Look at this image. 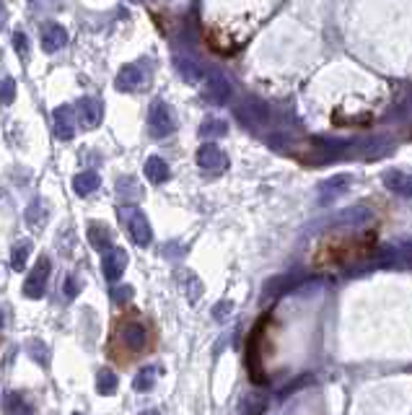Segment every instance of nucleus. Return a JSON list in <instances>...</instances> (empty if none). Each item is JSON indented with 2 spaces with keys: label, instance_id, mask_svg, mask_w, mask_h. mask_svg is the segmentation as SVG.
<instances>
[{
  "label": "nucleus",
  "instance_id": "obj_12",
  "mask_svg": "<svg viewBox=\"0 0 412 415\" xmlns=\"http://www.w3.org/2000/svg\"><path fill=\"white\" fill-rule=\"evenodd\" d=\"M101 187V177H99L96 172H81V174H75L73 177V189H75V195H94L96 189Z\"/></svg>",
  "mask_w": 412,
  "mask_h": 415
},
{
  "label": "nucleus",
  "instance_id": "obj_16",
  "mask_svg": "<svg viewBox=\"0 0 412 415\" xmlns=\"http://www.w3.org/2000/svg\"><path fill=\"white\" fill-rule=\"evenodd\" d=\"M145 177H148L150 182H166V177H169V169H166V164L161 159H148L145 161Z\"/></svg>",
  "mask_w": 412,
  "mask_h": 415
},
{
  "label": "nucleus",
  "instance_id": "obj_9",
  "mask_svg": "<svg viewBox=\"0 0 412 415\" xmlns=\"http://www.w3.org/2000/svg\"><path fill=\"white\" fill-rule=\"evenodd\" d=\"M150 133L156 138H164L169 130H172V117H169V109H166V104L161 101V99H156L153 101V106H150Z\"/></svg>",
  "mask_w": 412,
  "mask_h": 415
},
{
  "label": "nucleus",
  "instance_id": "obj_8",
  "mask_svg": "<svg viewBox=\"0 0 412 415\" xmlns=\"http://www.w3.org/2000/svg\"><path fill=\"white\" fill-rule=\"evenodd\" d=\"M128 234L133 236V242L145 247L150 242V226L145 216H143L138 208H130V216H128Z\"/></svg>",
  "mask_w": 412,
  "mask_h": 415
},
{
  "label": "nucleus",
  "instance_id": "obj_5",
  "mask_svg": "<svg viewBox=\"0 0 412 415\" xmlns=\"http://www.w3.org/2000/svg\"><path fill=\"white\" fill-rule=\"evenodd\" d=\"M75 114H78V122H81L86 130H94L101 125V114H104V104H101V99L96 96H83L81 101H78V109H75Z\"/></svg>",
  "mask_w": 412,
  "mask_h": 415
},
{
  "label": "nucleus",
  "instance_id": "obj_4",
  "mask_svg": "<svg viewBox=\"0 0 412 415\" xmlns=\"http://www.w3.org/2000/svg\"><path fill=\"white\" fill-rule=\"evenodd\" d=\"M145 81H148V65L145 62H130L117 73L114 86L120 91H138L145 86Z\"/></svg>",
  "mask_w": 412,
  "mask_h": 415
},
{
  "label": "nucleus",
  "instance_id": "obj_10",
  "mask_svg": "<svg viewBox=\"0 0 412 415\" xmlns=\"http://www.w3.org/2000/svg\"><path fill=\"white\" fill-rule=\"evenodd\" d=\"M65 45H68V31H65V26H60V23H50V26L42 31V50H45L47 55L60 52Z\"/></svg>",
  "mask_w": 412,
  "mask_h": 415
},
{
  "label": "nucleus",
  "instance_id": "obj_20",
  "mask_svg": "<svg viewBox=\"0 0 412 415\" xmlns=\"http://www.w3.org/2000/svg\"><path fill=\"white\" fill-rule=\"evenodd\" d=\"M78 291H81V283H78V278H75V275H68V278H65V286H62V294H65V299H75V296H78Z\"/></svg>",
  "mask_w": 412,
  "mask_h": 415
},
{
  "label": "nucleus",
  "instance_id": "obj_1",
  "mask_svg": "<svg viewBox=\"0 0 412 415\" xmlns=\"http://www.w3.org/2000/svg\"><path fill=\"white\" fill-rule=\"evenodd\" d=\"M379 234L376 231H352V234H327L311 252V265L314 267H338V265H350L355 260H363L376 249Z\"/></svg>",
  "mask_w": 412,
  "mask_h": 415
},
{
  "label": "nucleus",
  "instance_id": "obj_19",
  "mask_svg": "<svg viewBox=\"0 0 412 415\" xmlns=\"http://www.w3.org/2000/svg\"><path fill=\"white\" fill-rule=\"evenodd\" d=\"M150 384H153V369H143L140 374L135 377V382H133V387H135L138 392L150 389Z\"/></svg>",
  "mask_w": 412,
  "mask_h": 415
},
{
  "label": "nucleus",
  "instance_id": "obj_3",
  "mask_svg": "<svg viewBox=\"0 0 412 415\" xmlns=\"http://www.w3.org/2000/svg\"><path fill=\"white\" fill-rule=\"evenodd\" d=\"M120 338H122V345L128 348L130 353H143L148 348L150 332L143 322L130 319V322H122L120 325Z\"/></svg>",
  "mask_w": 412,
  "mask_h": 415
},
{
  "label": "nucleus",
  "instance_id": "obj_17",
  "mask_svg": "<svg viewBox=\"0 0 412 415\" xmlns=\"http://www.w3.org/2000/svg\"><path fill=\"white\" fill-rule=\"evenodd\" d=\"M16 101V81L13 78H0V104H13Z\"/></svg>",
  "mask_w": 412,
  "mask_h": 415
},
{
  "label": "nucleus",
  "instance_id": "obj_6",
  "mask_svg": "<svg viewBox=\"0 0 412 415\" xmlns=\"http://www.w3.org/2000/svg\"><path fill=\"white\" fill-rule=\"evenodd\" d=\"M128 267V252L122 247H112L109 252H104V260H101V270H104L106 280H120L122 272Z\"/></svg>",
  "mask_w": 412,
  "mask_h": 415
},
{
  "label": "nucleus",
  "instance_id": "obj_14",
  "mask_svg": "<svg viewBox=\"0 0 412 415\" xmlns=\"http://www.w3.org/2000/svg\"><path fill=\"white\" fill-rule=\"evenodd\" d=\"M117 384H120V379H117L112 369H101L96 374V392L101 397H109V394L117 392Z\"/></svg>",
  "mask_w": 412,
  "mask_h": 415
},
{
  "label": "nucleus",
  "instance_id": "obj_24",
  "mask_svg": "<svg viewBox=\"0 0 412 415\" xmlns=\"http://www.w3.org/2000/svg\"><path fill=\"white\" fill-rule=\"evenodd\" d=\"M143 415H158V413H153V410H150V413H143Z\"/></svg>",
  "mask_w": 412,
  "mask_h": 415
},
{
  "label": "nucleus",
  "instance_id": "obj_2",
  "mask_svg": "<svg viewBox=\"0 0 412 415\" xmlns=\"http://www.w3.org/2000/svg\"><path fill=\"white\" fill-rule=\"evenodd\" d=\"M50 270H52L50 257H39L37 265H34L29 270V275H26V283H23V296H26V299H42V296H45Z\"/></svg>",
  "mask_w": 412,
  "mask_h": 415
},
{
  "label": "nucleus",
  "instance_id": "obj_15",
  "mask_svg": "<svg viewBox=\"0 0 412 415\" xmlns=\"http://www.w3.org/2000/svg\"><path fill=\"white\" fill-rule=\"evenodd\" d=\"M3 408H6V415H31V405L21 392H8Z\"/></svg>",
  "mask_w": 412,
  "mask_h": 415
},
{
  "label": "nucleus",
  "instance_id": "obj_7",
  "mask_svg": "<svg viewBox=\"0 0 412 415\" xmlns=\"http://www.w3.org/2000/svg\"><path fill=\"white\" fill-rule=\"evenodd\" d=\"M55 120V135L60 140H73L75 135V112L73 106H57L52 114Z\"/></svg>",
  "mask_w": 412,
  "mask_h": 415
},
{
  "label": "nucleus",
  "instance_id": "obj_18",
  "mask_svg": "<svg viewBox=\"0 0 412 415\" xmlns=\"http://www.w3.org/2000/svg\"><path fill=\"white\" fill-rule=\"evenodd\" d=\"M13 47H16V55H18L21 60L29 57V37H26L23 31H16L13 34Z\"/></svg>",
  "mask_w": 412,
  "mask_h": 415
},
{
  "label": "nucleus",
  "instance_id": "obj_11",
  "mask_svg": "<svg viewBox=\"0 0 412 415\" xmlns=\"http://www.w3.org/2000/svg\"><path fill=\"white\" fill-rule=\"evenodd\" d=\"M86 234H89V244L96 249V252H109L112 231H109V226H106V223H101V221H89Z\"/></svg>",
  "mask_w": 412,
  "mask_h": 415
},
{
  "label": "nucleus",
  "instance_id": "obj_13",
  "mask_svg": "<svg viewBox=\"0 0 412 415\" xmlns=\"http://www.w3.org/2000/svg\"><path fill=\"white\" fill-rule=\"evenodd\" d=\"M31 249H34V242L31 239H21V242H16L13 249H11V267L16 272L26 270V260H29Z\"/></svg>",
  "mask_w": 412,
  "mask_h": 415
},
{
  "label": "nucleus",
  "instance_id": "obj_21",
  "mask_svg": "<svg viewBox=\"0 0 412 415\" xmlns=\"http://www.w3.org/2000/svg\"><path fill=\"white\" fill-rule=\"evenodd\" d=\"M109 296H112L114 304H125L128 299H133V288H130V286L114 288V291H109Z\"/></svg>",
  "mask_w": 412,
  "mask_h": 415
},
{
  "label": "nucleus",
  "instance_id": "obj_22",
  "mask_svg": "<svg viewBox=\"0 0 412 415\" xmlns=\"http://www.w3.org/2000/svg\"><path fill=\"white\" fill-rule=\"evenodd\" d=\"M42 200H34V203H31V208H29V213H26V221H29L31 226L37 228L39 226V216H42Z\"/></svg>",
  "mask_w": 412,
  "mask_h": 415
},
{
  "label": "nucleus",
  "instance_id": "obj_23",
  "mask_svg": "<svg viewBox=\"0 0 412 415\" xmlns=\"http://www.w3.org/2000/svg\"><path fill=\"white\" fill-rule=\"evenodd\" d=\"M3 325H6V317H3V311H0V330H3Z\"/></svg>",
  "mask_w": 412,
  "mask_h": 415
}]
</instances>
